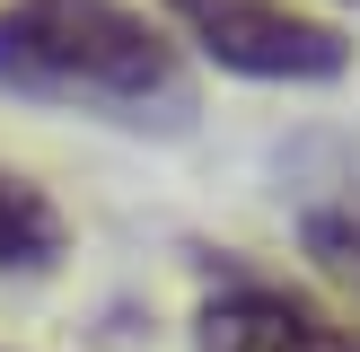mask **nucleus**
Listing matches in <instances>:
<instances>
[{
	"instance_id": "f257e3e1",
	"label": "nucleus",
	"mask_w": 360,
	"mask_h": 352,
	"mask_svg": "<svg viewBox=\"0 0 360 352\" xmlns=\"http://www.w3.org/2000/svg\"><path fill=\"white\" fill-rule=\"evenodd\" d=\"M0 97L123 132H185L202 106L176 35L132 0H0Z\"/></svg>"
},
{
	"instance_id": "f03ea898",
	"label": "nucleus",
	"mask_w": 360,
	"mask_h": 352,
	"mask_svg": "<svg viewBox=\"0 0 360 352\" xmlns=\"http://www.w3.org/2000/svg\"><path fill=\"white\" fill-rule=\"evenodd\" d=\"M202 62L229 80H281V88H326L352 70V35L334 18H308L290 0H158Z\"/></svg>"
},
{
	"instance_id": "7ed1b4c3",
	"label": "nucleus",
	"mask_w": 360,
	"mask_h": 352,
	"mask_svg": "<svg viewBox=\"0 0 360 352\" xmlns=\"http://www.w3.org/2000/svg\"><path fill=\"white\" fill-rule=\"evenodd\" d=\"M193 352H360V326H343L290 282L220 264L202 308H193Z\"/></svg>"
},
{
	"instance_id": "20e7f679",
	"label": "nucleus",
	"mask_w": 360,
	"mask_h": 352,
	"mask_svg": "<svg viewBox=\"0 0 360 352\" xmlns=\"http://www.w3.org/2000/svg\"><path fill=\"white\" fill-rule=\"evenodd\" d=\"M62 246H70L62 203L35 176L0 168V273H44V264H62Z\"/></svg>"
},
{
	"instance_id": "39448f33",
	"label": "nucleus",
	"mask_w": 360,
	"mask_h": 352,
	"mask_svg": "<svg viewBox=\"0 0 360 352\" xmlns=\"http://www.w3.org/2000/svg\"><path fill=\"white\" fill-rule=\"evenodd\" d=\"M299 246L316 256V273H334V282L360 299V194H334V203H316L308 220H299Z\"/></svg>"
}]
</instances>
